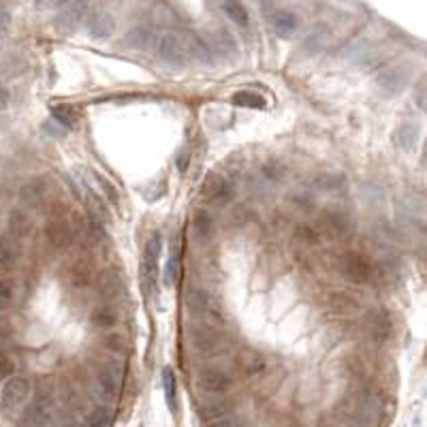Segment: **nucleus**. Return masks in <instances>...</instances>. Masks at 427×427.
<instances>
[{"mask_svg":"<svg viewBox=\"0 0 427 427\" xmlns=\"http://www.w3.org/2000/svg\"><path fill=\"white\" fill-rule=\"evenodd\" d=\"M160 250H163V237L160 233H152L144 246V259H141V265H139V284H141V293H144L146 299L156 289Z\"/></svg>","mask_w":427,"mask_h":427,"instance_id":"nucleus-1","label":"nucleus"},{"mask_svg":"<svg viewBox=\"0 0 427 427\" xmlns=\"http://www.w3.org/2000/svg\"><path fill=\"white\" fill-rule=\"evenodd\" d=\"M336 269L342 278H346L352 284H368L374 280V263L370 257L354 253V250H346L342 255H338L336 259Z\"/></svg>","mask_w":427,"mask_h":427,"instance_id":"nucleus-2","label":"nucleus"},{"mask_svg":"<svg viewBox=\"0 0 427 427\" xmlns=\"http://www.w3.org/2000/svg\"><path fill=\"white\" fill-rule=\"evenodd\" d=\"M152 47L156 50L158 58L165 60L171 66H184L190 58V50H188V41H184L177 32L165 30L158 32L154 37Z\"/></svg>","mask_w":427,"mask_h":427,"instance_id":"nucleus-3","label":"nucleus"},{"mask_svg":"<svg viewBox=\"0 0 427 427\" xmlns=\"http://www.w3.org/2000/svg\"><path fill=\"white\" fill-rule=\"evenodd\" d=\"M30 398V380L26 376H9L3 382V389H0V404L7 410L20 408L22 404H26V400Z\"/></svg>","mask_w":427,"mask_h":427,"instance_id":"nucleus-4","label":"nucleus"},{"mask_svg":"<svg viewBox=\"0 0 427 427\" xmlns=\"http://www.w3.org/2000/svg\"><path fill=\"white\" fill-rule=\"evenodd\" d=\"M352 218L346 211L340 209H325L320 214V233H325L334 239H348L352 235Z\"/></svg>","mask_w":427,"mask_h":427,"instance_id":"nucleus-5","label":"nucleus"},{"mask_svg":"<svg viewBox=\"0 0 427 427\" xmlns=\"http://www.w3.org/2000/svg\"><path fill=\"white\" fill-rule=\"evenodd\" d=\"M124 380V364L114 361L110 366H103L96 374V389L98 394L107 400H116L120 394V387Z\"/></svg>","mask_w":427,"mask_h":427,"instance_id":"nucleus-6","label":"nucleus"},{"mask_svg":"<svg viewBox=\"0 0 427 427\" xmlns=\"http://www.w3.org/2000/svg\"><path fill=\"white\" fill-rule=\"evenodd\" d=\"M197 384L203 394H209V396H225L231 391L233 387V378L229 372L225 370H218V368H205L199 372L197 376Z\"/></svg>","mask_w":427,"mask_h":427,"instance_id":"nucleus-7","label":"nucleus"},{"mask_svg":"<svg viewBox=\"0 0 427 427\" xmlns=\"http://www.w3.org/2000/svg\"><path fill=\"white\" fill-rule=\"evenodd\" d=\"M190 342L197 352L203 354H218L225 348V338L218 329L209 325H199L190 331Z\"/></svg>","mask_w":427,"mask_h":427,"instance_id":"nucleus-8","label":"nucleus"},{"mask_svg":"<svg viewBox=\"0 0 427 427\" xmlns=\"http://www.w3.org/2000/svg\"><path fill=\"white\" fill-rule=\"evenodd\" d=\"M58 24L64 28H77L88 17V0H58Z\"/></svg>","mask_w":427,"mask_h":427,"instance_id":"nucleus-9","label":"nucleus"},{"mask_svg":"<svg viewBox=\"0 0 427 427\" xmlns=\"http://www.w3.org/2000/svg\"><path fill=\"white\" fill-rule=\"evenodd\" d=\"M203 197L211 203L216 205H229L233 199H235V186L231 184V180H227V177H218L214 175L209 177V180L205 182L203 186Z\"/></svg>","mask_w":427,"mask_h":427,"instance_id":"nucleus-10","label":"nucleus"},{"mask_svg":"<svg viewBox=\"0 0 427 427\" xmlns=\"http://www.w3.org/2000/svg\"><path fill=\"white\" fill-rule=\"evenodd\" d=\"M52 414H54V402H52V398L41 396V398H37V400H34V402L24 410L22 421H24L28 427H43V425L50 423Z\"/></svg>","mask_w":427,"mask_h":427,"instance_id":"nucleus-11","label":"nucleus"},{"mask_svg":"<svg viewBox=\"0 0 427 427\" xmlns=\"http://www.w3.org/2000/svg\"><path fill=\"white\" fill-rule=\"evenodd\" d=\"M45 239L54 250H64V248H68L70 241H73V227H70L68 220L62 216L54 218L45 227Z\"/></svg>","mask_w":427,"mask_h":427,"instance_id":"nucleus-12","label":"nucleus"},{"mask_svg":"<svg viewBox=\"0 0 427 427\" xmlns=\"http://www.w3.org/2000/svg\"><path fill=\"white\" fill-rule=\"evenodd\" d=\"M366 327H368V334L372 336V340L382 344L391 338L394 320H391V316L384 310H370V314L366 316Z\"/></svg>","mask_w":427,"mask_h":427,"instance_id":"nucleus-13","label":"nucleus"},{"mask_svg":"<svg viewBox=\"0 0 427 427\" xmlns=\"http://www.w3.org/2000/svg\"><path fill=\"white\" fill-rule=\"evenodd\" d=\"M86 28H88V34L92 39L105 41L116 32V20L105 11H94V13H88Z\"/></svg>","mask_w":427,"mask_h":427,"instance_id":"nucleus-14","label":"nucleus"},{"mask_svg":"<svg viewBox=\"0 0 427 427\" xmlns=\"http://www.w3.org/2000/svg\"><path fill=\"white\" fill-rule=\"evenodd\" d=\"M325 306L327 310L334 314V316H352V314H357L361 304L357 297H352L350 293L346 291H334L327 295L325 299Z\"/></svg>","mask_w":427,"mask_h":427,"instance_id":"nucleus-15","label":"nucleus"},{"mask_svg":"<svg viewBox=\"0 0 427 427\" xmlns=\"http://www.w3.org/2000/svg\"><path fill=\"white\" fill-rule=\"evenodd\" d=\"M90 323H92V327L94 329H98V331H112V329H116V325L120 323V314H118V310L114 308V306H110V304H100V306H96L92 312H90Z\"/></svg>","mask_w":427,"mask_h":427,"instance_id":"nucleus-16","label":"nucleus"},{"mask_svg":"<svg viewBox=\"0 0 427 427\" xmlns=\"http://www.w3.org/2000/svg\"><path fill=\"white\" fill-rule=\"evenodd\" d=\"M186 306L188 310H193L195 314H209V316H218V304L214 301L211 293L197 287L188 293L186 297Z\"/></svg>","mask_w":427,"mask_h":427,"instance_id":"nucleus-17","label":"nucleus"},{"mask_svg":"<svg viewBox=\"0 0 427 427\" xmlns=\"http://www.w3.org/2000/svg\"><path fill=\"white\" fill-rule=\"evenodd\" d=\"M269 26H271V30L278 34V37L287 39V37H293V34L297 32L299 22L291 11H276L269 17Z\"/></svg>","mask_w":427,"mask_h":427,"instance_id":"nucleus-18","label":"nucleus"},{"mask_svg":"<svg viewBox=\"0 0 427 427\" xmlns=\"http://www.w3.org/2000/svg\"><path fill=\"white\" fill-rule=\"evenodd\" d=\"M193 231L199 239H211L216 233V218L209 209H197L193 216Z\"/></svg>","mask_w":427,"mask_h":427,"instance_id":"nucleus-19","label":"nucleus"},{"mask_svg":"<svg viewBox=\"0 0 427 427\" xmlns=\"http://www.w3.org/2000/svg\"><path fill=\"white\" fill-rule=\"evenodd\" d=\"M7 227H9V233L15 237V239H26L30 233H32V220L30 216L24 211V209H13L7 218Z\"/></svg>","mask_w":427,"mask_h":427,"instance_id":"nucleus-20","label":"nucleus"},{"mask_svg":"<svg viewBox=\"0 0 427 427\" xmlns=\"http://www.w3.org/2000/svg\"><path fill=\"white\" fill-rule=\"evenodd\" d=\"M154 37H156V34H154L148 26H137V28H133V30L126 32L124 45H126V47H133V50H148V47H152Z\"/></svg>","mask_w":427,"mask_h":427,"instance_id":"nucleus-21","label":"nucleus"},{"mask_svg":"<svg viewBox=\"0 0 427 427\" xmlns=\"http://www.w3.org/2000/svg\"><path fill=\"white\" fill-rule=\"evenodd\" d=\"M45 193H47V186H45L43 180H32V182H28L26 186H22L20 199H22V203L28 205V207H37V205L43 203Z\"/></svg>","mask_w":427,"mask_h":427,"instance_id":"nucleus-22","label":"nucleus"},{"mask_svg":"<svg viewBox=\"0 0 427 427\" xmlns=\"http://www.w3.org/2000/svg\"><path fill=\"white\" fill-rule=\"evenodd\" d=\"M223 13L239 28H248L250 26V11L246 9V5L241 0H225L223 3Z\"/></svg>","mask_w":427,"mask_h":427,"instance_id":"nucleus-23","label":"nucleus"},{"mask_svg":"<svg viewBox=\"0 0 427 427\" xmlns=\"http://www.w3.org/2000/svg\"><path fill=\"white\" fill-rule=\"evenodd\" d=\"M94 280V271L88 263H75L68 267V284L73 289H88Z\"/></svg>","mask_w":427,"mask_h":427,"instance_id":"nucleus-24","label":"nucleus"},{"mask_svg":"<svg viewBox=\"0 0 427 427\" xmlns=\"http://www.w3.org/2000/svg\"><path fill=\"white\" fill-rule=\"evenodd\" d=\"M20 263V253L9 237L0 235V271H13Z\"/></svg>","mask_w":427,"mask_h":427,"instance_id":"nucleus-25","label":"nucleus"},{"mask_svg":"<svg viewBox=\"0 0 427 427\" xmlns=\"http://www.w3.org/2000/svg\"><path fill=\"white\" fill-rule=\"evenodd\" d=\"M231 412H233V402H229V400H225V398H223V400H216V402H209V404H205V406L199 410L201 419L207 421V423L218 421V419H227Z\"/></svg>","mask_w":427,"mask_h":427,"instance_id":"nucleus-26","label":"nucleus"},{"mask_svg":"<svg viewBox=\"0 0 427 427\" xmlns=\"http://www.w3.org/2000/svg\"><path fill=\"white\" fill-rule=\"evenodd\" d=\"M52 118L64 128H75L77 122H80L77 110H75V107H70V105H54L52 107Z\"/></svg>","mask_w":427,"mask_h":427,"instance_id":"nucleus-27","label":"nucleus"},{"mask_svg":"<svg viewBox=\"0 0 427 427\" xmlns=\"http://www.w3.org/2000/svg\"><path fill=\"white\" fill-rule=\"evenodd\" d=\"M314 186L323 193H340L346 188V177L342 173H323L314 180Z\"/></svg>","mask_w":427,"mask_h":427,"instance_id":"nucleus-28","label":"nucleus"},{"mask_svg":"<svg viewBox=\"0 0 427 427\" xmlns=\"http://www.w3.org/2000/svg\"><path fill=\"white\" fill-rule=\"evenodd\" d=\"M404 75L400 73V70H394V68H389V70H382V73L378 75V86L389 92V94H394V92H400L402 86H404Z\"/></svg>","mask_w":427,"mask_h":427,"instance_id":"nucleus-29","label":"nucleus"},{"mask_svg":"<svg viewBox=\"0 0 427 427\" xmlns=\"http://www.w3.org/2000/svg\"><path fill=\"white\" fill-rule=\"evenodd\" d=\"M100 344L105 350H110L114 354H124L128 350V342H126L124 334H120V331H105Z\"/></svg>","mask_w":427,"mask_h":427,"instance_id":"nucleus-30","label":"nucleus"},{"mask_svg":"<svg viewBox=\"0 0 427 427\" xmlns=\"http://www.w3.org/2000/svg\"><path fill=\"white\" fill-rule=\"evenodd\" d=\"M233 103L241 105V107H248V110H263V107H267V100L261 94L250 92V90H244V92L233 94Z\"/></svg>","mask_w":427,"mask_h":427,"instance_id":"nucleus-31","label":"nucleus"},{"mask_svg":"<svg viewBox=\"0 0 427 427\" xmlns=\"http://www.w3.org/2000/svg\"><path fill=\"white\" fill-rule=\"evenodd\" d=\"M15 282L11 278H0V312H5L15 301Z\"/></svg>","mask_w":427,"mask_h":427,"instance_id":"nucleus-32","label":"nucleus"},{"mask_svg":"<svg viewBox=\"0 0 427 427\" xmlns=\"http://www.w3.org/2000/svg\"><path fill=\"white\" fill-rule=\"evenodd\" d=\"M112 421H114V414H112L110 408H107V406H96V408L88 414L86 427H110Z\"/></svg>","mask_w":427,"mask_h":427,"instance_id":"nucleus-33","label":"nucleus"},{"mask_svg":"<svg viewBox=\"0 0 427 427\" xmlns=\"http://www.w3.org/2000/svg\"><path fill=\"white\" fill-rule=\"evenodd\" d=\"M293 235H295V239H299L301 244H308V246H316V244H320V237H323V233H320L316 227L306 225V223L297 225L295 231H293Z\"/></svg>","mask_w":427,"mask_h":427,"instance_id":"nucleus-34","label":"nucleus"},{"mask_svg":"<svg viewBox=\"0 0 427 427\" xmlns=\"http://www.w3.org/2000/svg\"><path fill=\"white\" fill-rule=\"evenodd\" d=\"M163 389H165V400H167V406L169 410H175V374L171 368H165L163 370Z\"/></svg>","mask_w":427,"mask_h":427,"instance_id":"nucleus-35","label":"nucleus"},{"mask_svg":"<svg viewBox=\"0 0 427 427\" xmlns=\"http://www.w3.org/2000/svg\"><path fill=\"white\" fill-rule=\"evenodd\" d=\"M396 141H398V146L404 148V150H412L414 144H417V128L412 124H404L398 128L396 133Z\"/></svg>","mask_w":427,"mask_h":427,"instance_id":"nucleus-36","label":"nucleus"},{"mask_svg":"<svg viewBox=\"0 0 427 427\" xmlns=\"http://www.w3.org/2000/svg\"><path fill=\"white\" fill-rule=\"evenodd\" d=\"M241 370L246 376H259L265 370V359L261 354H248L241 359Z\"/></svg>","mask_w":427,"mask_h":427,"instance_id":"nucleus-37","label":"nucleus"},{"mask_svg":"<svg viewBox=\"0 0 427 427\" xmlns=\"http://www.w3.org/2000/svg\"><path fill=\"white\" fill-rule=\"evenodd\" d=\"M214 47H216L218 52H235L237 50L235 39L231 37V32H227V30H218L216 41H214Z\"/></svg>","mask_w":427,"mask_h":427,"instance_id":"nucleus-38","label":"nucleus"},{"mask_svg":"<svg viewBox=\"0 0 427 427\" xmlns=\"http://www.w3.org/2000/svg\"><path fill=\"white\" fill-rule=\"evenodd\" d=\"M15 372V361L7 350H0V380H7Z\"/></svg>","mask_w":427,"mask_h":427,"instance_id":"nucleus-39","label":"nucleus"},{"mask_svg":"<svg viewBox=\"0 0 427 427\" xmlns=\"http://www.w3.org/2000/svg\"><path fill=\"white\" fill-rule=\"evenodd\" d=\"M284 165L282 163H278V160H269V163H265L263 165V173H265V177L267 180H274V182H280L282 177H284Z\"/></svg>","mask_w":427,"mask_h":427,"instance_id":"nucleus-40","label":"nucleus"},{"mask_svg":"<svg viewBox=\"0 0 427 427\" xmlns=\"http://www.w3.org/2000/svg\"><path fill=\"white\" fill-rule=\"evenodd\" d=\"M177 278H180V257L171 255V259L167 263V284H173Z\"/></svg>","mask_w":427,"mask_h":427,"instance_id":"nucleus-41","label":"nucleus"},{"mask_svg":"<svg viewBox=\"0 0 427 427\" xmlns=\"http://www.w3.org/2000/svg\"><path fill=\"white\" fill-rule=\"evenodd\" d=\"M11 336H13V325L9 323V320L0 318V344L11 340Z\"/></svg>","mask_w":427,"mask_h":427,"instance_id":"nucleus-42","label":"nucleus"},{"mask_svg":"<svg viewBox=\"0 0 427 427\" xmlns=\"http://www.w3.org/2000/svg\"><path fill=\"white\" fill-rule=\"evenodd\" d=\"M9 103H11V94L7 90V86L0 82V112H5L7 107H9Z\"/></svg>","mask_w":427,"mask_h":427,"instance_id":"nucleus-43","label":"nucleus"},{"mask_svg":"<svg viewBox=\"0 0 427 427\" xmlns=\"http://www.w3.org/2000/svg\"><path fill=\"white\" fill-rule=\"evenodd\" d=\"M177 169H180V171H186V167H188V152L186 150H182L180 154H177Z\"/></svg>","mask_w":427,"mask_h":427,"instance_id":"nucleus-44","label":"nucleus"},{"mask_svg":"<svg viewBox=\"0 0 427 427\" xmlns=\"http://www.w3.org/2000/svg\"><path fill=\"white\" fill-rule=\"evenodd\" d=\"M207 427H235V425H233V421L227 417V419H218V421H211V423H207Z\"/></svg>","mask_w":427,"mask_h":427,"instance_id":"nucleus-45","label":"nucleus"},{"mask_svg":"<svg viewBox=\"0 0 427 427\" xmlns=\"http://www.w3.org/2000/svg\"><path fill=\"white\" fill-rule=\"evenodd\" d=\"M62 427H80V425H75V423H66V425H62Z\"/></svg>","mask_w":427,"mask_h":427,"instance_id":"nucleus-46","label":"nucleus"}]
</instances>
